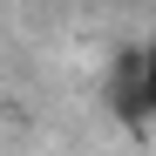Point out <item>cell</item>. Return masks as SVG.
<instances>
[{"label": "cell", "mask_w": 156, "mask_h": 156, "mask_svg": "<svg viewBox=\"0 0 156 156\" xmlns=\"http://www.w3.org/2000/svg\"><path fill=\"white\" fill-rule=\"evenodd\" d=\"M109 109L122 129H149V55L143 48H122L109 61Z\"/></svg>", "instance_id": "6da1fadb"}, {"label": "cell", "mask_w": 156, "mask_h": 156, "mask_svg": "<svg viewBox=\"0 0 156 156\" xmlns=\"http://www.w3.org/2000/svg\"><path fill=\"white\" fill-rule=\"evenodd\" d=\"M143 55H149V75H156V41H149V48H143Z\"/></svg>", "instance_id": "7a4b0ae2"}]
</instances>
